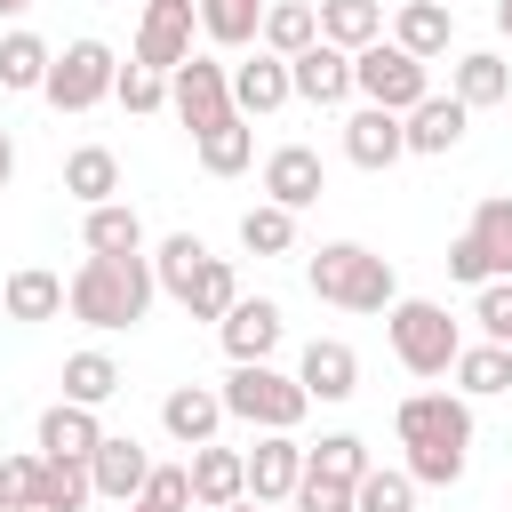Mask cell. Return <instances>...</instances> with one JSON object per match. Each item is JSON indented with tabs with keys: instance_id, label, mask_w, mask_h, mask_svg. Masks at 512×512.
I'll return each instance as SVG.
<instances>
[{
	"instance_id": "obj_36",
	"label": "cell",
	"mask_w": 512,
	"mask_h": 512,
	"mask_svg": "<svg viewBox=\"0 0 512 512\" xmlns=\"http://www.w3.org/2000/svg\"><path fill=\"white\" fill-rule=\"evenodd\" d=\"M112 392H120V360H112V352H72V360H64V400L104 408Z\"/></svg>"
},
{
	"instance_id": "obj_7",
	"label": "cell",
	"mask_w": 512,
	"mask_h": 512,
	"mask_svg": "<svg viewBox=\"0 0 512 512\" xmlns=\"http://www.w3.org/2000/svg\"><path fill=\"white\" fill-rule=\"evenodd\" d=\"M168 112H176L192 136L224 128V120H232V64H216V56H184V64L168 72Z\"/></svg>"
},
{
	"instance_id": "obj_49",
	"label": "cell",
	"mask_w": 512,
	"mask_h": 512,
	"mask_svg": "<svg viewBox=\"0 0 512 512\" xmlns=\"http://www.w3.org/2000/svg\"><path fill=\"white\" fill-rule=\"evenodd\" d=\"M24 8H32V0H0V16H24Z\"/></svg>"
},
{
	"instance_id": "obj_47",
	"label": "cell",
	"mask_w": 512,
	"mask_h": 512,
	"mask_svg": "<svg viewBox=\"0 0 512 512\" xmlns=\"http://www.w3.org/2000/svg\"><path fill=\"white\" fill-rule=\"evenodd\" d=\"M8 176H16V144H8V128H0V192H8Z\"/></svg>"
},
{
	"instance_id": "obj_2",
	"label": "cell",
	"mask_w": 512,
	"mask_h": 512,
	"mask_svg": "<svg viewBox=\"0 0 512 512\" xmlns=\"http://www.w3.org/2000/svg\"><path fill=\"white\" fill-rule=\"evenodd\" d=\"M152 296H160V272H152V256H88L72 280H64V312L80 320V328H136L144 312H152Z\"/></svg>"
},
{
	"instance_id": "obj_8",
	"label": "cell",
	"mask_w": 512,
	"mask_h": 512,
	"mask_svg": "<svg viewBox=\"0 0 512 512\" xmlns=\"http://www.w3.org/2000/svg\"><path fill=\"white\" fill-rule=\"evenodd\" d=\"M112 80H120V56H112L104 40H72V48L48 64V88H40V96H48L56 112H88V104L112 96Z\"/></svg>"
},
{
	"instance_id": "obj_35",
	"label": "cell",
	"mask_w": 512,
	"mask_h": 512,
	"mask_svg": "<svg viewBox=\"0 0 512 512\" xmlns=\"http://www.w3.org/2000/svg\"><path fill=\"white\" fill-rule=\"evenodd\" d=\"M240 248H248V256H288V248H296V208L256 200V208L240 216Z\"/></svg>"
},
{
	"instance_id": "obj_5",
	"label": "cell",
	"mask_w": 512,
	"mask_h": 512,
	"mask_svg": "<svg viewBox=\"0 0 512 512\" xmlns=\"http://www.w3.org/2000/svg\"><path fill=\"white\" fill-rule=\"evenodd\" d=\"M384 336H392V352H400L408 376H448L456 352H464V328H456L448 304H432V296H400V304L384 312Z\"/></svg>"
},
{
	"instance_id": "obj_46",
	"label": "cell",
	"mask_w": 512,
	"mask_h": 512,
	"mask_svg": "<svg viewBox=\"0 0 512 512\" xmlns=\"http://www.w3.org/2000/svg\"><path fill=\"white\" fill-rule=\"evenodd\" d=\"M144 496H152L160 512H184V504H192V464H152Z\"/></svg>"
},
{
	"instance_id": "obj_4",
	"label": "cell",
	"mask_w": 512,
	"mask_h": 512,
	"mask_svg": "<svg viewBox=\"0 0 512 512\" xmlns=\"http://www.w3.org/2000/svg\"><path fill=\"white\" fill-rule=\"evenodd\" d=\"M216 392H224V416H240V424H256V432H296L304 408H312V392H304L296 376H280L272 360H232V376H224Z\"/></svg>"
},
{
	"instance_id": "obj_34",
	"label": "cell",
	"mask_w": 512,
	"mask_h": 512,
	"mask_svg": "<svg viewBox=\"0 0 512 512\" xmlns=\"http://www.w3.org/2000/svg\"><path fill=\"white\" fill-rule=\"evenodd\" d=\"M192 144H200V168H208V176H240V168L256 160V128H248L240 112H232L224 128H208V136H192Z\"/></svg>"
},
{
	"instance_id": "obj_29",
	"label": "cell",
	"mask_w": 512,
	"mask_h": 512,
	"mask_svg": "<svg viewBox=\"0 0 512 512\" xmlns=\"http://www.w3.org/2000/svg\"><path fill=\"white\" fill-rule=\"evenodd\" d=\"M448 376H456V392H464V400H488V392H512V344H464Z\"/></svg>"
},
{
	"instance_id": "obj_32",
	"label": "cell",
	"mask_w": 512,
	"mask_h": 512,
	"mask_svg": "<svg viewBox=\"0 0 512 512\" xmlns=\"http://www.w3.org/2000/svg\"><path fill=\"white\" fill-rule=\"evenodd\" d=\"M88 496H96V480L80 456H40V504L32 512H80Z\"/></svg>"
},
{
	"instance_id": "obj_20",
	"label": "cell",
	"mask_w": 512,
	"mask_h": 512,
	"mask_svg": "<svg viewBox=\"0 0 512 512\" xmlns=\"http://www.w3.org/2000/svg\"><path fill=\"white\" fill-rule=\"evenodd\" d=\"M408 120V152H456L464 144V120H472V104L464 96H424L416 112H400Z\"/></svg>"
},
{
	"instance_id": "obj_21",
	"label": "cell",
	"mask_w": 512,
	"mask_h": 512,
	"mask_svg": "<svg viewBox=\"0 0 512 512\" xmlns=\"http://www.w3.org/2000/svg\"><path fill=\"white\" fill-rule=\"evenodd\" d=\"M96 440H104V424H96V408H80V400H56V408H40V456H96Z\"/></svg>"
},
{
	"instance_id": "obj_28",
	"label": "cell",
	"mask_w": 512,
	"mask_h": 512,
	"mask_svg": "<svg viewBox=\"0 0 512 512\" xmlns=\"http://www.w3.org/2000/svg\"><path fill=\"white\" fill-rule=\"evenodd\" d=\"M0 304H8V320H56L64 312V280L56 272H40V264H24V272H8V288H0Z\"/></svg>"
},
{
	"instance_id": "obj_50",
	"label": "cell",
	"mask_w": 512,
	"mask_h": 512,
	"mask_svg": "<svg viewBox=\"0 0 512 512\" xmlns=\"http://www.w3.org/2000/svg\"><path fill=\"white\" fill-rule=\"evenodd\" d=\"M224 512H264V504H256V496H240V504H224Z\"/></svg>"
},
{
	"instance_id": "obj_51",
	"label": "cell",
	"mask_w": 512,
	"mask_h": 512,
	"mask_svg": "<svg viewBox=\"0 0 512 512\" xmlns=\"http://www.w3.org/2000/svg\"><path fill=\"white\" fill-rule=\"evenodd\" d=\"M128 512H160V504H152V496H136V504H128Z\"/></svg>"
},
{
	"instance_id": "obj_3",
	"label": "cell",
	"mask_w": 512,
	"mask_h": 512,
	"mask_svg": "<svg viewBox=\"0 0 512 512\" xmlns=\"http://www.w3.org/2000/svg\"><path fill=\"white\" fill-rule=\"evenodd\" d=\"M304 280H312V296L336 304V312H392V304H400L392 256H376V248H360V240H328V248L304 264Z\"/></svg>"
},
{
	"instance_id": "obj_38",
	"label": "cell",
	"mask_w": 512,
	"mask_h": 512,
	"mask_svg": "<svg viewBox=\"0 0 512 512\" xmlns=\"http://www.w3.org/2000/svg\"><path fill=\"white\" fill-rule=\"evenodd\" d=\"M352 512H416V480H408V464H400V472L368 464L360 488H352Z\"/></svg>"
},
{
	"instance_id": "obj_25",
	"label": "cell",
	"mask_w": 512,
	"mask_h": 512,
	"mask_svg": "<svg viewBox=\"0 0 512 512\" xmlns=\"http://www.w3.org/2000/svg\"><path fill=\"white\" fill-rule=\"evenodd\" d=\"M48 64H56V48H48L40 32H8V40H0V88H8V96H40V88H48Z\"/></svg>"
},
{
	"instance_id": "obj_11",
	"label": "cell",
	"mask_w": 512,
	"mask_h": 512,
	"mask_svg": "<svg viewBox=\"0 0 512 512\" xmlns=\"http://www.w3.org/2000/svg\"><path fill=\"white\" fill-rule=\"evenodd\" d=\"M288 96H296V72H288V56L256 48L248 64H232V112H240V120H264V112H280Z\"/></svg>"
},
{
	"instance_id": "obj_16",
	"label": "cell",
	"mask_w": 512,
	"mask_h": 512,
	"mask_svg": "<svg viewBox=\"0 0 512 512\" xmlns=\"http://www.w3.org/2000/svg\"><path fill=\"white\" fill-rule=\"evenodd\" d=\"M320 192H328V168H320L312 144H280V152L264 160V200H280V208H312Z\"/></svg>"
},
{
	"instance_id": "obj_26",
	"label": "cell",
	"mask_w": 512,
	"mask_h": 512,
	"mask_svg": "<svg viewBox=\"0 0 512 512\" xmlns=\"http://www.w3.org/2000/svg\"><path fill=\"white\" fill-rule=\"evenodd\" d=\"M448 96H464L472 112H480V104H504V96H512V64H504L496 48H464V56H456V88H448Z\"/></svg>"
},
{
	"instance_id": "obj_23",
	"label": "cell",
	"mask_w": 512,
	"mask_h": 512,
	"mask_svg": "<svg viewBox=\"0 0 512 512\" xmlns=\"http://www.w3.org/2000/svg\"><path fill=\"white\" fill-rule=\"evenodd\" d=\"M80 240H88V256H144V216L128 200H96Z\"/></svg>"
},
{
	"instance_id": "obj_30",
	"label": "cell",
	"mask_w": 512,
	"mask_h": 512,
	"mask_svg": "<svg viewBox=\"0 0 512 512\" xmlns=\"http://www.w3.org/2000/svg\"><path fill=\"white\" fill-rule=\"evenodd\" d=\"M264 8L272 0H200V32L216 48H256L264 40Z\"/></svg>"
},
{
	"instance_id": "obj_18",
	"label": "cell",
	"mask_w": 512,
	"mask_h": 512,
	"mask_svg": "<svg viewBox=\"0 0 512 512\" xmlns=\"http://www.w3.org/2000/svg\"><path fill=\"white\" fill-rule=\"evenodd\" d=\"M288 72H296L304 104H344L352 96V48H336V40H312L304 56H288Z\"/></svg>"
},
{
	"instance_id": "obj_43",
	"label": "cell",
	"mask_w": 512,
	"mask_h": 512,
	"mask_svg": "<svg viewBox=\"0 0 512 512\" xmlns=\"http://www.w3.org/2000/svg\"><path fill=\"white\" fill-rule=\"evenodd\" d=\"M472 320H480L488 344H512V280H488V288L472 296Z\"/></svg>"
},
{
	"instance_id": "obj_45",
	"label": "cell",
	"mask_w": 512,
	"mask_h": 512,
	"mask_svg": "<svg viewBox=\"0 0 512 512\" xmlns=\"http://www.w3.org/2000/svg\"><path fill=\"white\" fill-rule=\"evenodd\" d=\"M448 280H464V288H488V280H496V272H488V248H480L472 232L448 240Z\"/></svg>"
},
{
	"instance_id": "obj_27",
	"label": "cell",
	"mask_w": 512,
	"mask_h": 512,
	"mask_svg": "<svg viewBox=\"0 0 512 512\" xmlns=\"http://www.w3.org/2000/svg\"><path fill=\"white\" fill-rule=\"evenodd\" d=\"M64 192H72L80 208H96V200H120V152H104V144H80V152L64 160Z\"/></svg>"
},
{
	"instance_id": "obj_33",
	"label": "cell",
	"mask_w": 512,
	"mask_h": 512,
	"mask_svg": "<svg viewBox=\"0 0 512 512\" xmlns=\"http://www.w3.org/2000/svg\"><path fill=\"white\" fill-rule=\"evenodd\" d=\"M320 40V8H304V0H272L264 8V48L272 56H304Z\"/></svg>"
},
{
	"instance_id": "obj_31",
	"label": "cell",
	"mask_w": 512,
	"mask_h": 512,
	"mask_svg": "<svg viewBox=\"0 0 512 512\" xmlns=\"http://www.w3.org/2000/svg\"><path fill=\"white\" fill-rule=\"evenodd\" d=\"M320 40H336V48H368V40H384V8L376 0H320Z\"/></svg>"
},
{
	"instance_id": "obj_42",
	"label": "cell",
	"mask_w": 512,
	"mask_h": 512,
	"mask_svg": "<svg viewBox=\"0 0 512 512\" xmlns=\"http://www.w3.org/2000/svg\"><path fill=\"white\" fill-rule=\"evenodd\" d=\"M288 504H296V512H352V480H328V472L304 464V480H296Z\"/></svg>"
},
{
	"instance_id": "obj_15",
	"label": "cell",
	"mask_w": 512,
	"mask_h": 512,
	"mask_svg": "<svg viewBox=\"0 0 512 512\" xmlns=\"http://www.w3.org/2000/svg\"><path fill=\"white\" fill-rule=\"evenodd\" d=\"M296 384H304L312 400H352V392H360V352H352L344 336H312L304 360H296Z\"/></svg>"
},
{
	"instance_id": "obj_10",
	"label": "cell",
	"mask_w": 512,
	"mask_h": 512,
	"mask_svg": "<svg viewBox=\"0 0 512 512\" xmlns=\"http://www.w3.org/2000/svg\"><path fill=\"white\" fill-rule=\"evenodd\" d=\"M296 480H304V440L296 432H256V448H248V496L256 504H288Z\"/></svg>"
},
{
	"instance_id": "obj_19",
	"label": "cell",
	"mask_w": 512,
	"mask_h": 512,
	"mask_svg": "<svg viewBox=\"0 0 512 512\" xmlns=\"http://www.w3.org/2000/svg\"><path fill=\"white\" fill-rule=\"evenodd\" d=\"M160 424H168V440L200 448V440H216V424H224V392H208V384H176V392L160 400Z\"/></svg>"
},
{
	"instance_id": "obj_13",
	"label": "cell",
	"mask_w": 512,
	"mask_h": 512,
	"mask_svg": "<svg viewBox=\"0 0 512 512\" xmlns=\"http://www.w3.org/2000/svg\"><path fill=\"white\" fill-rule=\"evenodd\" d=\"M88 480H96V496H112V504H136V496H144V480H152V456H144V440H128V432H104V440H96V456H88Z\"/></svg>"
},
{
	"instance_id": "obj_48",
	"label": "cell",
	"mask_w": 512,
	"mask_h": 512,
	"mask_svg": "<svg viewBox=\"0 0 512 512\" xmlns=\"http://www.w3.org/2000/svg\"><path fill=\"white\" fill-rule=\"evenodd\" d=\"M496 32H504V40H512V0H496Z\"/></svg>"
},
{
	"instance_id": "obj_1",
	"label": "cell",
	"mask_w": 512,
	"mask_h": 512,
	"mask_svg": "<svg viewBox=\"0 0 512 512\" xmlns=\"http://www.w3.org/2000/svg\"><path fill=\"white\" fill-rule=\"evenodd\" d=\"M392 432L408 448L416 488H456L464 480V448H472V400L464 392H408L392 408Z\"/></svg>"
},
{
	"instance_id": "obj_14",
	"label": "cell",
	"mask_w": 512,
	"mask_h": 512,
	"mask_svg": "<svg viewBox=\"0 0 512 512\" xmlns=\"http://www.w3.org/2000/svg\"><path fill=\"white\" fill-rule=\"evenodd\" d=\"M400 152H408V120H400V112L360 104V112L344 120V160H352V168H392Z\"/></svg>"
},
{
	"instance_id": "obj_6",
	"label": "cell",
	"mask_w": 512,
	"mask_h": 512,
	"mask_svg": "<svg viewBox=\"0 0 512 512\" xmlns=\"http://www.w3.org/2000/svg\"><path fill=\"white\" fill-rule=\"evenodd\" d=\"M352 88H360L368 104H384V112H416V104L432 96V64L408 56L400 40H368V48L352 56Z\"/></svg>"
},
{
	"instance_id": "obj_44",
	"label": "cell",
	"mask_w": 512,
	"mask_h": 512,
	"mask_svg": "<svg viewBox=\"0 0 512 512\" xmlns=\"http://www.w3.org/2000/svg\"><path fill=\"white\" fill-rule=\"evenodd\" d=\"M0 496H8L16 512L40 504V448H32V456H0Z\"/></svg>"
},
{
	"instance_id": "obj_24",
	"label": "cell",
	"mask_w": 512,
	"mask_h": 512,
	"mask_svg": "<svg viewBox=\"0 0 512 512\" xmlns=\"http://www.w3.org/2000/svg\"><path fill=\"white\" fill-rule=\"evenodd\" d=\"M176 304L192 312V320H224L232 304H240V280H232V256H200V272L176 288Z\"/></svg>"
},
{
	"instance_id": "obj_17",
	"label": "cell",
	"mask_w": 512,
	"mask_h": 512,
	"mask_svg": "<svg viewBox=\"0 0 512 512\" xmlns=\"http://www.w3.org/2000/svg\"><path fill=\"white\" fill-rule=\"evenodd\" d=\"M240 496H248V456L200 440V448H192V504H200V512H224V504H240Z\"/></svg>"
},
{
	"instance_id": "obj_12",
	"label": "cell",
	"mask_w": 512,
	"mask_h": 512,
	"mask_svg": "<svg viewBox=\"0 0 512 512\" xmlns=\"http://www.w3.org/2000/svg\"><path fill=\"white\" fill-rule=\"evenodd\" d=\"M216 336H224V352H232V360H272V352H280V336H288V320H280V304H272V296H240V304L216 320Z\"/></svg>"
},
{
	"instance_id": "obj_22",
	"label": "cell",
	"mask_w": 512,
	"mask_h": 512,
	"mask_svg": "<svg viewBox=\"0 0 512 512\" xmlns=\"http://www.w3.org/2000/svg\"><path fill=\"white\" fill-rule=\"evenodd\" d=\"M448 32H456V8H448V0H408V8L392 16V40H400L408 56H424V64L448 56Z\"/></svg>"
},
{
	"instance_id": "obj_40",
	"label": "cell",
	"mask_w": 512,
	"mask_h": 512,
	"mask_svg": "<svg viewBox=\"0 0 512 512\" xmlns=\"http://www.w3.org/2000/svg\"><path fill=\"white\" fill-rule=\"evenodd\" d=\"M200 256H208V248H200V232H168V240L152 248V272H160V288L176 296V288L200 272Z\"/></svg>"
},
{
	"instance_id": "obj_52",
	"label": "cell",
	"mask_w": 512,
	"mask_h": 512,
	"mask_svg": "<svg viewBox=\"0 0 512 512\" xmlns=\"http://www.w3.org/2000/svg\"><path fill=\"white\" fill-rule=\"evenodd\" d=\"M0 512H16V504H8V496H0Z\"/></svg>"
},
{
	"instance_id": "obj_39",
	"label": "cell",
	"mask_w": 512,
	"mask_h": 512,
	"mask_svg": "<svg viewBox=\"0 0 512 512\" xmlns=\"http://www.w3.org/2000/svg\"><path fill=\"white\" fill-rule=\"evenodd\" d=\"M304 464L328 472V480H352V488H360V472H368V440H360V432H328L320 448H304Z\"/></svg>"
},
{
	"instance_id": "obj_9",
	"label": "cell",
	"mask_w": 512,
	"mask_h": 512,
	"mask_svg": "<svg viewBox=\"0 0 512 512\" xmlns=\"http://www.w3.org/2000/svg\"><path fill=\"white\" fill-rule=\"evenodd\" d=\"M192 32H200V0H144V16H136V64L176 72L192 56Z\"/></svg>"
},
{
	"instance_id": "obj_41",
	"label": "cell",
	"mask_w": 512,
	"mask_h": 512,
	"mask_svg": "<svg viewBox=\"0 0 512 512\" xmlns=\"http://www.w3.org/2000/svg\"><path fill=\"white\" fill-rule=\"evenodd\" d=\"M112 96H120L128 112H160V104H168V72H152V64H120Z\"/></svg>"
},
{
	"instance_id": "obj_37",
	"label": "cell",
	"mask_w": 512,
	"mask_h": 512,
	"mask_svg": "<svg viewBox=\"0 0 512 512\" xmlns=\"http://www.w3.org/2000/svg\"><path fill=\"white\" fill-rule=\"evenodd\" d=\"M464 232L488 248V272H496V280H512V200H504V192H496V200H480Z\"/></svg>"
}]
</instances>
